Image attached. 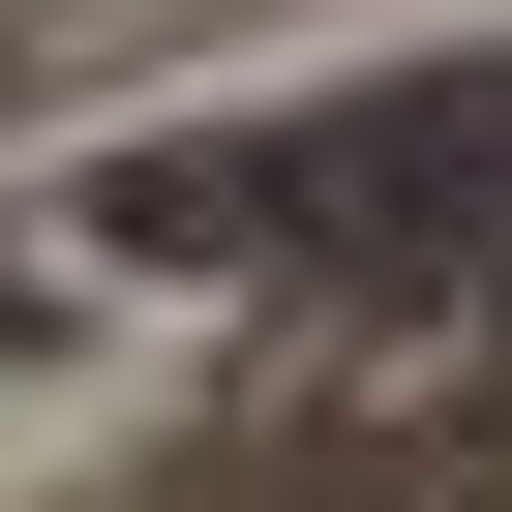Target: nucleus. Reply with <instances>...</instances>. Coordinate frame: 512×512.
Listing matches in <instances>:
<instances>
[{"mask_svg": "<svg viewBox=\"0 0 512 512\" xmlns=\"http://www.w3.org/2000/svg\"><path fill=\"white\" fill-rule=\"evenodd\" d=\"M181 241H272V272H362V302H512V61L392 91V121H302L241 181H151Z\"/></svg>", "mask_w": 512, "mask_h": 512, "instance_id": "nucleus-1", "label": "nucleus"}]
</instances>
